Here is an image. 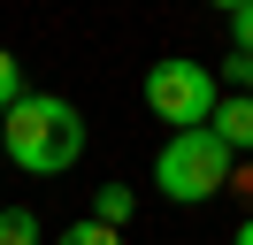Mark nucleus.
<instances>
[{"label": "nucleus", "instance_id": "obj_1", "mask_svg": "<svg viewBox=\"0 0 253 245\" xmlns=\"http://www.w3.org/2000/svg\"><path fill=\"white\" fill-rule=\"evenodd\" d=\"M84 153V115L62 92H23L0 115V161H16L23 176H62Z\"/></svg>", "mask_w": 253, "mask_h": 245}, {"label": "nucleus", "instance_id": "obj_2", "mask_svg": "<svg viewBox=\"0 0 253 245\" xmlns=\"http://www.w3.org/2000/svg\"><path fill=\"white\" fill-rule=\"evenodd\" d=\"M230 146H222L215 130H169V146L154 153V184L161 199H176V207H200V199H215L222 184H230Z\"/></svg>", "mask_w": 253, "mask_h": 245}, {"label": "nucleus", "instance_id": "obj_3", "mask_svg": "<svg viewBox=\"0 0 253 245\" xmlns=\"http://www.w3.org/2000/svg\"><path fill=\"white\" fill-rule=\"evenodd\" d=\"M215 77H207V61H154L146 69V107H154L161 122H176V130H207V115H215Z\"/></svg>", "mask_w": 253, "mask_h": 245}, {"label": "nucleus", "instance_id": "obj_4", "mask_svg": "<svg viewBox=\"0 0 253 245\" xmlns=\"http://www.w3.org/2000/svg\"><path fill=\"white\" fill-rule=\"evenodd\" d=\"M207 130L230 146V161H246V153H253V100H246V92H222L215 115H207Z\"/></svg>", "mask_w": 253, "mask_h": 245}, {"label": "nucleus", "instance_id": "obj_5", "mask_svg": "<svg viewBox=\"0 0 253 245\" xmlns=\"http://www.w3.org/2000/svg\"><path fill=\"white\" fill-rule=\"evenodd\" d=\"M130 207H138V199H130V184H100V192H92V222H108V230H123Z\"/></svg>", "mask_w": 253, "mask_h": 245}, {"label": "nucleus", "instance_id": "obj_6", "mask_svg": "<svg viewBox=\"0 0 253 245\" xmlns=\"http://www.w3.org/2000/svg\"><path fill=\"white\" fill-rule=\"evenodd\" d=\"M0 245H46L39 214H31V207H0Z\"/></svg>", "mask_w": 253, "mask_h": 245}, {"label": "nucleus", "instance_id": "obj_7", "mask_svg": "<svg viewBox=\"0 0 253 245\" xmlns=\"http://www.w3.org/2000/svg\"><path fill=\"white\" fill-rule=\"evenodd\" d=\"M54 245H123V230H108V222H69V230H54Z\"/></svg>", "mask_w": 253, "mask_h": 245}, {"label": "nucleus", "instance_id": "obj_8", "mask_svg": "<svg viewBox=\"0 0 253 245\" xmlns=\"http://www.w3.org/2000/svg\"><path fill=\"white\" fill-rule=\"evenodd\" d=\"M16 100H23V61L8 54V46H0V115H8Z\"/></svg>", "mask_w": 253, "mask_h": 245}, {"label": "nucleus", "instance_id": "obj_9", "mask_svg": "<svg viewBox=\"0 0 253 245\" xmlns=\"http://www.w3.org/2000/svg\"><path fill=\"white\" fill-rule=\"evenodd\" d=\"M230 39L238 54H253V0H230Z\"/></svg>", "mask_w": 253, "mask_h": 245}, {"label": "nucleus", "instance_id": "obj_10", "mask_svg": "<svg viewBox=\"0 0 253 245\" xmlns=\"http://www.w3.org/2000/svg\"><path fill=\"white\" fill-rule=\"evenodd\" d=\"M222 77H230V92H246V100H253V54H230V61H222Z\"/></svg>", "mask_w": 253, "mask_h": 245}, {"label": "nucleus", "instance_id": "obj_11", "mask_svg": "<svg viewBox=\"0 0 253 245\" xmlns=\"http://www.w3.org/2000/svg\"><path fill=\"white\" fill-rule=\"evenodd\" d=\"M230 184H238V199H253V161H238V168H230Z\"/></svg>", "mask_w": 253, "mask_h": 245}, {"label": "nucleus", "instance_id": "obj_12", "mask_svg": "<svg viewBox=\"0 0 253 245\" xmlns=\"http://www.w3.org/2000/svg\"><path fill=\"white\" fill-rule=\"evenodd\" d=\"M230 245H253V214H246V222H238V238H230Z\"/></svg>", "mask_w": 253, "mask_h": 245}]
</instances>
